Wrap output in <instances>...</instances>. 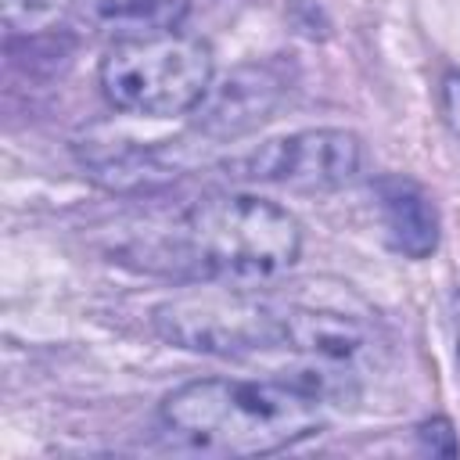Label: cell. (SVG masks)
Instances as JSON below:
<instances>
[{
  "label": "cell",
  "mask_w": 460,
  "mask_h": 460,
  "mask_svg": "<svg viewBox=\"0 0 460 460\" xmlns=\"http://www.w3.org/2000/svg\"><path fill=\"white\" fill-rule=\"evenodd\" d=\"M327 374L309 377H201L172 388L158 406L162 431L208 456H262L327 424Z\"/></svg>",
  "instance_id": "obj_1"
},
{
  "label": "cell",
  "mask_w": 460,
  "mask_h": 460,
  "mask_svg": "<svg viewBox=\"0 0 460 460\" xmlns=\"http://www.w3.org/2000/svg\"><path fill=\"white\" fill-rule=\"evenodd\" d=\"M298 219L259 194H208L187 205L144 252V266L176 280L259 288L295 266Z\"/></svg>",
  "instance_id": "obj_2"
},
{
  "label": "cell",
  "mask_w": 460,
  "mask_h": 460,
  "mask_svg": "<svg viewBox=\"0 0 460 460\" xmlns=\"http://www.w3.org/2000/svg\"><path fill=\"white\" fill-rule=\"evenodd\" d=\"M104 97L129 115H187L212 83V50L198 36L155 32L115 40L97 68Z\"/></svg>",
  "instance_id": "obj_3"
},
{
  "label": "cell",
  "mask_w": 460,
  "mask_h": 460,
  "mask_svg": "<svg viewBox=\"0 0 460 460\" xmlns=\"http://www.w3.org/2000/svg\"><path fill=\"white\" fill-rule=\"evenodd\" d=\"M155 331L190 352L252 356L284 349V302L252 288H219L180 295L155 309Z\"/></svg>",
  "instance_id": "obj_4"
},
{
  "label": "cell",
  "mask_w": 460,
  "mask_h": 460,
  "mask_svg": "<svg viewBox=\"0 0 460 460\" xmlns=\"http://www.w3.org/2000/svg\"><path fill=\"white\" fill-rule=\"evenodd\" d=\"M223 169L248 183H273L302 194L338 190L359 176L363 140L349 129H302L226 162Z\"/></svg>",
  "instance_id": "obj_5"
},
{
  "label": "cell",
  "mask_w": 460,
  "mask_h": 460,
  "mask_svg": "<svg viewBox=\"0 0 460 460\" xmlns=\"http://www.w3.org/2000/svg\"><path fill=\"white\" fill-rule=\"evenodd\" d=\"M284 97V75L270 61L237 65L223 79H212L205 97L187 111L190 126L205 140H237L259 129Z\"/></svg>",
  "instance_id": "obj_6"
},
{
  "label": "cell",
  "mask_w": 460,
  "mask_h": 460,
  "mask_svg": "<svg viewBox=\"0 0 460 460\" xmlns=\"http://www.w3.org/2000/svg\"><path fill=\"white\" fill-rule=\"evenodd\" d=\"M374 194L388 244L406 259H428L438 248V212L428 190L410 176H381Z\"/></svg>",
  "instance_id": "obj_7"
},
{
  "label": "cell",
  "mask_w": 460,
  "mask_h": 460,
  "mask_svg": "<svg viewBox=\"0 0 460 460\" xmlns=\"http://www.w3.org/2000/svg\"><path fill=\"white\" fill-rule=\"evenodd\" d=\"M190 11V0H93L90 22L115 40L172 32Z\"/></svg>",
  "instance_id": "obj_8"
},
{
  "label": "cell",
  "mask_w": 460,
  "mask_h": 460,
  "mask_svg": "<svg viewBox=\"0 0 460 460\" xmlns=\"http://www.w3.org/2000/svg\"><path fill=\"white\" fill-rule=\"evenodd\" d=\"M438 101H442V119H446V126L460 137V72H449V75L442 79Z\"/></svg>",
  "instance_id": "obj_9"
},
{
  "label": "cell",
  "mask_w": 460,
  "mask_h": 460,
  "mask_svg": "<svg viewBox=\"0 0 460 460\" xmlns=\"http://www.w3.org/2000/svg\"><path fill=\"white\" fill-rule=\"evenodd\" d=\"M453 334H456V356H460V295L453 298Z\"/></svg>",
  "instance_id": "obj_10"
}]
</instances>
